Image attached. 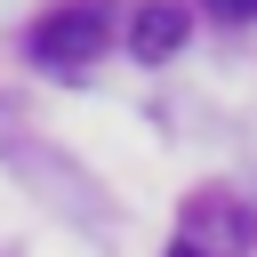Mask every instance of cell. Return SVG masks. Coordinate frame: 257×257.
Listing matches in <instances>:
<instances>
[{
    "label": "cell",
    "instance_id": "cell-1",
    "mask_svg": "<svg viewBox=\"0 0 257 257\" xmlns=\"http://www.w3.org/2000/svg\"><path fill=\"white\" fill-rule=\"evenodd\" d=\"M104 40H112V16H104L96 0H64V8H48V16L32 24V56H40L48 72H80V64H96Z\"/></svg>",
    "mask_w": 257,
    "mask_h": 257
},
{
    "label": "cell",
    "instance_id": "cell-3",
    "mask_svg": "<svg viewBox=\"0 0 257 257\" xmlns=\"http://www.w3.org/2000/svg\"><path fill=\"white\" fill-rule=\"evenodd\" d=\"M209 16H225V24H249V16H257V0H209Z\"/></svg>",
    "mask_w": 257,
    "mask_h": 257
},
{
    "label": "cell",
    "instance_id": "cell-4",
    "mask_svg": "<svg viewBox=\"0 0 257 257\" xmlns=\"http://www.w3.org/2000/svg\"><path fill=\"white\" fill-rule=\"evenodd\" d=\"M169 257H209V249H193V241H177V249H169Z\"/></svg>",
    "mask_w": 257,
    "mask_h": 257
},
{
    "label": "cell",
    "instance_id": "cell-2",
    "mask_svg": "<svg viewBox=\"0 0 257 257\" xmlns=\"http://www.w3.org/2000/svg\"><path fill=\"white\" fill-rule=\"evenodd\" d=\"M185 32H193V8H185V0H145V8L128 16V48H137L145 64L177 56V48H185Z\"/></svg>",
    "mask_w": 257,
    "mask_h": 257
}]
</instances>
